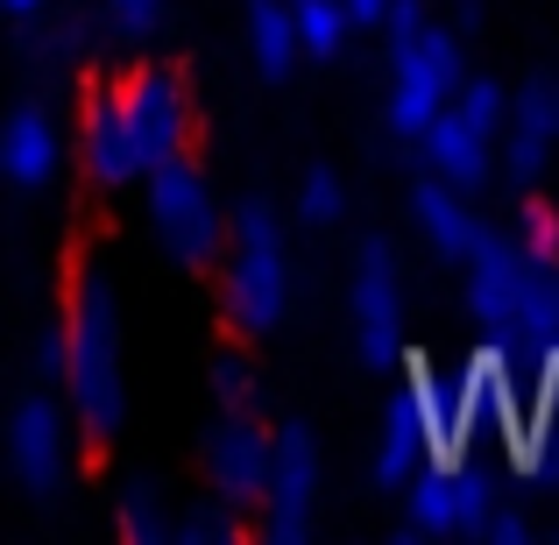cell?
<instances>
[{"instance_id": "obj_10", "label": "cell", "mask_w": 559, "mask_h": 545, "mask_svg": "<svg viewBox=\"0 0 559 545\" xmlns=\"http://www.w3.org/2000/svg\"><path fill=\"white\" fill-rule=\"evenodd\" d=\"M552 164H559V79L552 71H532V79H518L510 99H503L496 170H503L518 191H538Z\"/></svg>"}, {"instance_id": "obj_20", "label": "cell", "mask_w": 559, "mask_h": 545, "mask_svg": "<svg viewBox=\"0 0 559 545\" xmlns=\"http://www.w3.org/2000/svg\"><path fill=\"white\" fill-rule=\"evenodd\" d=\"M255 396H262V376H255L248 341L241 347H219V355H213V404L219 411H255Z\"/></svg>"}, {"instance_id": "obj_2", "label": "cell", "mask_w": 559, "mask_h": 545, "mask_svg": "<svg viewBox=\"0 0 559 545\" xmlns=\"http://www.w3.org/2000/svg\"><path fill=\"white\" fill-rule=\"evenodd\" d=\"M191 150V85L170 64H128L121 79L93 85L79 114V164L93 185H142L164 156Z\"/></svg>"}, {"instance_id": "obj_19", "label": "cell", "mask_w": 559, "mask_h": 545, "mask_svg": "<svg viewBox=\"0 0 559 545\" xmlns=\"http://www.w3.org/2000/svg\"><path fill=\"white\" fill-rule=\"evenodd\" d=\"M114 532H121V545H170V510H164V496H156L150 482H128L121 510H114Z\"/></svg>"}, {"instance_id": "obj_26", "label": "cell", "mask_w": 559, "mask_h": 545, "mask_svg": "<svg viewBox=\"0 0 559 545\" xmlns=\"http://www.w3.org/2000/svg\"><path fill=\"white\" fill-rule=\"evenodd\" d=\"M0 14H14V22H36V14H50V0H0Z\"/></svg>"}, {"instance_id": "obj_21", "label": "cell", "mask_w": 559, "mask_h": 545, "mask_svg": "<svg viewBox=\"0 0 559 545\" xmlns=\"http://www.w3.org/2000/svg\"><path fill=\"white\" fill-rule=\"evenodd\" d=\"M170 0H99V22H107V43H121V50H142V43L164 28Z\"/></svg>"}, {"instance_id": "obj_12", "label": "cell", "mask_w": 559, "mask_h": 545, "mask_svg": "<svg viewBox=\"0 0 559 545\" xmlns=\"http://www.w3.org/2000/svg\"><path fill=\"white\" fill-rule=\"evenodd\" d=\"M489 496L496 489L475 467H425L404 489V538H475Z\"/></svg>"}, {"instance_id": "obj_9", "label": "cell", "mask_w": 559, "mask_h": 545, "mask_svg": "<svg viewBox=\"0 0 559 545\" xmlns=\"http://www.w3.org/2000/svg\"><path fill=\"white\" fill-rule=\"evenodd\" d=\"M8 467L36 503L71 489V467H79V425H71L64 396H22L8 418Z\"/></svg>"}, {"instance_id": "obj_13", "label": "cell", "mask_w": 559, "mask_h": 545, "mask_svg": "<svg viewBox=\"0 0 559 545\" xmlns=\"http://www.w3.org/2000/svg\"><path fill=\"white\" fill-rule=\"evenodd\" d=\"M418 164L432 170L439 185H453V191L496 185V128H481L467 107L447 99V107L425 121V135H418Z\"/></svg>"}, {"instance_id": "obj_22", "label": "cell", "mask_w": 559, "mask_h": 545, "mask_svg": "<svg viewBox=\"0 0 559 545\" xmlns=\"http://www.w3.org/2000/svg\"><path fill=\"white\" fill-rule=\"evenodd\" d=\"M341 213H347L341 170H333V164H312L298 178V220H305V227H341Z\"/></svg>"}, {"instance_id": "obj_16", "label": "cell", "mask_w": 559, "mask_h": 545, "mask_svg": "<svg viewBox=\"0 0 559 545\" xmlns=\"http://www.w3.org/2000/svg\"><path fill=\"white\" fill-rule=\"evenodd\" d=\"M248 57L262 79H290L305 64L298 57V28H290V0H248Z\"/></svg>"}, {"instance_id": "obj_17", "label": "cell", "mask_w": 559, "mask_h": 545, "mask_svg": "<svg viewBox=\"0 0 559 545\" xmlns=\"http://www.w3.org/2000/svg\"><path fill=\"white\" fill-rule=\"evenodd\" d=\"M290 28H298V57H319V64H333L355 36L341 0H290Z\"/></svg>"}, {"instance_id": "obj_3", "label": "cell", "mask_w": 559, "mask_h": 545, "mask_svg": "<svg viewBox=\"0 0 559 545\" xmlns=\"http://www.w3.org/2000/svg\"><path fill=\"white\" fill-rule=\"evenodd\" d=\"M57 382L85 447H107L128 418V341H121V291L99 262L71 284L64 327H57Z\"/></svg>"}, {"instance_id": "obj_24", "label": "cell", "mask_w": 559, "mask_h": 545, "mask_svg": "<svg viewBox=\"0 0 559 545\" xmlns=\"http://www.w3.org/2000/svg\"><path fill=\"white\" fill-rule=\"evenodd\" d=\"M475 538H489V545H524V538H532V510L518 503V489H496V496H489Z\"/></svg>"}, {"instance_id": "obj_4", "label": "cell", "mask_w": 559, "mask_h": 545, "mask_svg": "<svg viewBox=\"0 0 559 545\" xmlns=\"http://www.w3.org/2000/svg\"><path fill=\"white\" fill-rule=\"evenodd\" d=\"M390 28V64H382V128L396 142H418L425 121L453 99V85L467 79V50H461V28L439 22L425 0H390L382 22Z\"/></svg>"}, {"instance_id": "obj_11", "label": "cell", "mask_w": 559, "mask_h": 545, "mask_svg": "<svg viewBox=\"0 0 559 545\" xmlns=\"http://www.w3.org/2000/svg\"><path fill=\"white\" fill-rule=\"evenodd\" d=\"M262 482H270V425L255 411H219L205 433V496L234 518H255Z\"/></svg>"}, {"instance_id": "obj_5", "label": "cell", "mask_w": 559, "mask_h": 545, "mask_svg": "<svg viewBox=\"0 0 559 545\" xmlns=\"http://www.w3.org/2000/svg\"><path fill=\"white\" fill-rule=\"evenodd\" d=\"M219 312H227L234 341H270L290 319L298 298V262H290V234L270 199H248L227 220V248H219Z\"/></svg>"}, {"instance_id": "obj_7", "label": "cell", "mask_w": 559, "mask_h": 545, "mask_svg": "<svg viewBox=\"0 0 559 545\" xmlns=\"http://www.w3.org/2000/svg\"><path fill=\"white\" fill-rule=\"evenodd\" d=\"M319 496H326V453H319L312 425H270V482H262V503L248 524L270 545H305L319 524Z\"/></svg>"}, {"instance_id": "obj_6", "label": "cell", "mask_w": 559, "mask_h": 545, "mask_svg": "<svg viewBox=\"0 0 559 545\" xmlns=\"http://www.w3.org/2000/svg\"><path fill=\"white\" fill-rule=\"evenodd\" d=\"M142 213H150V234L178 270H213L219 248H227V213L213 199V178L185 156H164V164L142 178Z\"/></svg>"}, {"instance_id": "obj_18", "label": "cell", "mask_w": 559, "mask_h": 545, "mask_svg": "<svg viewBox=\"0 0 559 545\" xmlns=\"http://www.w3.org/2000/svg\"><path fill=\"white\" fill-rule=\"evenodd\" d=\"M28 57H36V71H79L85 57H93V22H79V14L43 22L36 36H28Z\"/></svg>"}, {"instance_id": "obj_8", "label": "cell", "mask_w": 559, "mask_h": 545, "mask_svg": "<svg viewBox=\"0 0 559 545\" xmlns=\"http://www.w3.org/2000/svg\"><path fill=\"white\" fill-rule=\"evenodd\" d=\"M347 305H355V347L369 368H390V355L411 341L404 319V256L390 234H361L355 276H347Z\"/></svg>"}, {"instance_id": "obj_25", "label": "cell", "mask_w": 559, "mask_h": 545, "mask_svg": "<svg viewBox=\"0 0 559 545\" xmlns=\"http://www.w3.org/2000/svg\"><path fill=\"white\" fill-rule=\"evenodd\" d=\"M341 8H347V22H355V28H376L390 0H341Z\"/></svg>"}, {"instance_id": "obj_23", "label": "cell", "mask_w": 559, "mask_h": 545, "mask_svg": "<svg viewBox=\"0 0 559 545\" xmlns=\"http://www.w3.org/2000/svg\"><path fill=\"white\" fill-rule=\"evenodd\" d=\"M248 532V518H234L227 503H191L185 518H170V545H219V538H241Z\"/></svg>"}, {"instance_id": "obj_1", "label": "cell", "mask_w": 559, "mask_h": 545, "mask_svg": "<svg viewBox=\"0 0 559 545\" xmlns=\"http://www.w3.org/2000/svg\"><path fill=\"white\" fill-rule=\"evenodd\" d=\"M461 305L475 341H559V213L538 191H524L510 220H481L475 248L461 256Z\"/></svg>"}, {"instance_id": "obj_14", "label": "cell", "mask_w": 559, "mask_h": 545, "mask_svg": "<svg viewBox=\"0 0 559 545\" xmlns=\"http://www.w3.org/2000/svg\"><path fill=\"white\" fill-rule=\"evenodd\" d=\"M411 227H418L432 262H461L481 234V205H475V191H453L432 170H418V185H411Z\"/></svg>"}, {"instance_id": "obj_15", "label": "cell", "mask_w": 559, "mask_h": 545, "mask_svg": "<svg viewBox=\"0 0 559 545\" xmlns=\"http://www.w3.org/2000/svg\"><path fill=\"white\" fill-rule=\"evenodd\" d=\"M57 164H64V128L50 121V107H14L0 121V178L36 191L57 178Z\"/></svg>"}]
</instances>
